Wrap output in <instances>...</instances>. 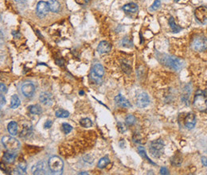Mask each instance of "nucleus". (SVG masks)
Returning <instances> with one entry per match:
<instances>
[{
    "instance_id": "a19ab883",
    "label": "nucleus",
    "mask_w": 207,
    "mask_h": 175,
    "mask_svg": "<svg viewBox=\"0 0 207 175\" xmlns=\"http://www.w3.org/2000/svg\"><path fill=\"white\" fill-rule=\"evenodd\" d=\"M202 164L204 165L205 166H207V158L205 157L202 158Z\"/></svg>"
},
{
    "instance_id": "c85d7f7f",
    "label": "nucleus",
    "mask_w": 207,
    "mask_h": 175,
    "mask_svg": "<svg viewBox=\"0 0 207 175\" xmlns=\"http://www.w3.org/2000/svg\"><path fill=\"white\" fill-rule=\"evenodd\" d=\"M182 162V158L178 155H175L174 158H172V159H171V163L176 166H179L181 165Z\"/></svg>"
},
{
    "instance_id": "9d476101",
    "label": "nucleus",
    "mask_w": 207,
    "mask_h": 175,
    "mask_svg": "<svg viewBox=\"0 0 207 175\" xmlns=\"http://www.w3.org/2000/svg\"><path fill=\"white\" fill-rule=\"evenodd\" d=\"M138 107L144 108V107H147L150 104V99L148 95L145 92H142L137 97V102Z\"/></svg>"
},
{
    "instance_id": "ea45409f",
    "label": "nucleus",
    "mask_w": 207,
    "mask_h": 175,
    "mask_svg": "<svg viewBox=\"0 0 207 175\" xmlns=\"http://www.w3.org/2000/svg\"><path fill=\"white\" fill-rule=\"evenodd\" d=\"M5 104H6L5 97H4V96L1 93V107H3V105H5Z\"/></svg>"
},
{
    "instance_id": "7ed1b4c3",
    "label": "nucleus",
    "mask_w": 207,
    "mask_h": 175,
    "mask_svg": "<svg viewBox=\"0 0 207 175\" xmlns=\"http://www.w3.org/2000/svg\"><path fill=\"white\" fill-rule=\"evenodd\" d=\"M150 153L154 158H159L164 152V143L162 139L154 140L150 143Z\"/></svg>"
},
{
    "instance_id": "412c9836",
    "label": "nucleus",
    "mask_w": 207,
    "mask_h": 175,
    "mask_svg": "<svg viewBox=\"0 0 207 175\" xmlns=\"http://www.w3.org/2000/svg\"><path fill=\"white\" fill-rule=\"evenodd\" d=\"M138 151H139V155H140V156H141V157L143 158L144 159H146L147 161V162H150L151 164L155 165V162H152L151 160L149 158V157L147 156V153H146V151H145L144 147V146H139V147H138Z\"/></svg>"
},
{
    "instance_id": "1a4fd4ad",
    "label": "nucleus",
    "mask_w": 207,
    "mask_h": 175,
    "mask_svg": "<svg viewBox=\"0 0 207 175\" xmlns=\"http://www.w3.org/2000/svg\"><path fill=\"white\" fill-rule=\"evenodd\" d=\"M39 100L42 104L45 105V106H51L54 101L53 95L49 92H42L40 94Z\"/></svg>"
},
{
    "instance_id": "4468645a",
    "label": "nucleus",
    "mask_w": 207,
    "mask_h": 175,
    "mask_svg": "<svg viewBox=\"0 0 207 175\" xmlns=\"http://www.w3.org/2000/svg\"><path fill=\"white\" fill-rule=\"evenodd\" d=\"M115 101L116 103V104L122 107H131V104H130L128 99L124 98V97L122 96L121 94L117 95L116 97H115Z\"/></svg>"
},
{
    "instance_id": "423d86ee",
    "label": "nucleus",
    "mask_w": 207,
    "mask_h": 175,
    "mask_svg": "<svg viewBox=\"0 0 207 175\" xmlns=\"http://www.w3.org/2000/svg\"><path fill=\"white\" fill-rule=\"evenodd\" d=\"M192 48L198 52H202L207 49V38L202 36L194 37L192 42Z\"/></svg>"
},
{
    "instance_id": "39448f33",
    "label": "nucleus",
    "mask_w": 207,
    "mask_h": 175,
    "mask_svg": "<svg viewBox=\"0 0 207 175\" xmlns=\"http://www.w3.org/2000/svg\"><path fill=\"white\" fill-rule=\"evenodd\" d=\"M194 106L200 112H207V97L203 94H197L194 99Z\"/></svg>"
},
{
    "instance_id": "20e7f679",
    "label": "nucleus",
    "mask_w": 207,
    "mask_h": 175,
    "mask_svg": "<svg viewBox=\"0 0 207 175\" xmlns=\"http://www.w3.org/2000/svg\"><path fill=\"white\" fill-rule=\"evenodd\" d=\"M2 143L8 151H16L20 148V143L18 139L11 136H4L2 138Z\"/></svg>"
},
{
    "instance_id": "6ab92c4d",
    "label": "nucleus",
    "mask_w": 207,
    "mask_h": 175,
    "mask_svg": "<svg viewBox=\"0 0 207 175\" xmlns=\"http://www.w3.org/2000/svg\"><path fill=\"white\" fill-rule=\"evenodd\" d=\"M92 71L95 73V74H96V75H97L98 76H100V77H102V76H104V74H105V69H104V67H103L100 64H99V63L95 64L94 66H93V67H92Z\"/></svg>"
},
{
    "instance_id": "f8f14e48",
    "label": "nucleus",
    "mask_w": 207,
    "mask_h": 175,
    "mask_svg": "<svg viewBox=\"0 0 207 175\" xmlns=\"http://www.w3.org/2000/svg\"><path fill=\"white\" fill-rule=\"evenodd\" d=\"M196 124V116L194 113H189L184 120V125L187 129H193Z\"/></svg>"
},
{
    "instance_id": "a878e982",
    "label": "nucleus",
    "mask_w": 207,
    "mask_h": 175,
    "mask_svg": "<svg viewBox=\"0 0 207 175\" xmlns=\"http://www.w3.org/2000/svg\"><path fill=\"white\" fill-rule=\"evenodd\" d=\"M79 123H80V125L82 126V127L84 128H89L91 127H92V122L89 118L82 119V120H80V122H79Z\"/></svg>"
},
{
    "instance_id": "c9c22d12",
    "label": "nucleus",
    "mask_w": 207,
    "mask_h": 175,
    "mask_svg": "<svg viewBox=\"0 0 207 175\" xmlns=\"http://www.w3.org/2000/svg\"><path fill=\"white\" fill-rule=\"evenodd\" d=\"M117 127H118V131H120V133H123V132L126 131V128H125V127L123 126V123H118V124H117Z\"/></svg>"
},
{
    "instance_id": "72a5a7b5",
    "label": "nucleus",
    "mask_w": 207,
    "mask_h": 175,
    "mask_svg": "<svg viewBox=\"0 0 207 175\" xmlns=\"http://www.w3.org/2000/svg\"><path fill=\"white\" fill-rule=\"evenodd\" d=\"M122 45L123 46L125 47H132V42H131V40L129 39L128 37H124L122 41Z\"/></svg>"
},
{
    "instance_id": "4c0bfd02",
    "label": "nucleus",
    "mask_w": 207,
    "mask_h": 175,
    "mask_svg": "<svg viewBox=\"0 0 207 175\" xmlns=\"http://www.w3.org/2000/svg\"><path fill=\"white\" fill-rule=\"evenodd\" d=\"M0 87H1V93L3 94V93H6V91H7V89H6V85L3 83H1L0 84Z\"/></svg>"
},
{
    "instance_id": "f03ea898",
    "label": "nucleus",
    "mask_w": 207,
    "mask_h": 175,
    "mask_svg": "<svg viewBox=\"0 0 207 175\" xmlns=\"http://www.w3.org/2000/svg\"><path fill=\"white\" fill-rule=\"evenodd\" d=\"M48 166L53 174H60L62 173L64 163L61 158L58 156H52L48 161Z\"/></svg>"
},
{
    "instance_id": "49530a36",
    "label": "nucleus",
    "mask_w": 207,
    "mask_h": 175,
    "mask_svg": "<svg viewBox=\"0 0 207 175\" xmlns=\"http://www.w3.org/2000/svg\"><path fill=\"white\" fill-rule=\"evenodd\" d=\"M88 1H89V0H88Z\"/></svg>"
},
{
    "instance_id": "dca6fc26",
    "label": "nucleus",
    "mask_w": 207,
    "mask_h": 175,
    "mask_svg": "<svg viewBox=\"0 0 207 175\" xmlns=\"http://www.w3.org/2000/svg\"><path fill=\"white\" fill-rule=\"evenodd\" d=\"M45 171V163L44 162H38L32 167V173L33 174H42Z\"/></svg>"
},
{
    "instance_id": "2eb2a0df",
    "label": "nucleus",
    "mask_w": 207,
    "mask_h": 175,
    "mask_svg": "<svg viewBox=\"0 0 207 175\" xmlns=\"http://www.w3.org/2000/svg\"><path fill=\"white\" fill-rule=\"evenodd\" d=\"M16 157H17V154L15 151H8L3 154V159L7 163H12L14 162Z\"/></svg>"
},
{
    "instance_id": "a211bd4d",
    "label": "nucleus",
    "mask_w": 207,
    "mask_h": 175,
    "mask_svg": "<svg viewBox=\"0 0 207 175\" xmlns=\"http://www.w3.org/2000/svg\"><path fill=\"white\" fill-rule=\"evenodd\" d=\"M48 4H49L50 11H52V12L56 13V12H58L59 10H60L61 4L57 0H50L48 2Z\"/></svg>"
},
{
    "instance_id": "58836bf2",
    "label": "nucleus",
    "mask_w": 207,
    "mask_h": 175,
    "mask_svg": "<svg viewBox=\"0 0 207 175\" xmlns=\"http://www.w3.org/2000/svg\"><path fill=\"white\" fill-rule=\"evenodd\" d=\"M160 174H169V171L166 167H162L160 169Z\"/></svg>"
},
{
    "instance_id": "473e14b6",
    "label": "nucleus",
    "mask_w": 207,
    "mask_h": 175,
    "mask_svg": "<svg viewBox=\"0 0 207 175\" xmlns=\"http://www.w3.org/2000/svg\"><path fill=\"white\" fill-rule=\"evenodd\" d=\"M160 5H161L160 0H155V2L153 3V4L151 5V8H150V10L152 11H156V10H158V9L159 8Z\"/></svg>"
},
{
    "instance_id": "4be33fe9",
    "label": "nucleus",
    "mask_w": 207,
    "mask_h": 175,
    "mask_svg": "<svg viewBox=\"0 0 207 175\" xmlns=\"http://www.w3.org/2000/svg\"><path fill=\"white\" fill-rule=\"evenodd\" d=\"M169 25H170V29H171V30H172L173 33H178V32L180 31V30H182L181 27H180V26H178V25L175 23V20H174L173 17H171V18L169 19Z\"/></svg>"
},
{
    "instance_id": "79ce46f5",
    "label": "nucleus",
    "mask_w": 207,
    "mask_h": 175,
    "mask_svg": "<svg viewBox=\"0 0 207 175\" xmlns=\"http://www.w3.org/2000/svg\"><path fill=\"white\" fill-rule=\"evenodd\" d=\"M25 0H14V2L15 3H22V2H24Z\"/></svg>"
},
{
    "instance_id": "c756f323",
    "label": "nucleus",
    "mask_w": 207,
    "mask_h": 175,
    "mask_svg": "<svg viewBox=\"0 0 207 175\" xmlns=\"http://www.w3.org/2000/svg\"><path fill=\"white\" fill-rule=\"evenodd\" d=\"M136 122V119L135 118V116L132 115H128L127 117H126L125 123L128 124V126H131L135 124Z\"/></svg>"
},
{
    "instance_id": "cd10ccee",
    "label": "nucleus",
    "mask_w": 207,
    "mask_h": 175,
    "mask_svg": "<svg viewBox=\"0 0 207 175\" xmlns=\"http://www.w3.org/2000/svg\"><path fill=\"white\" fill-rule=\"evenodd\" d=\"M110 162V160L107 157H104L98 162V167L100 169H104L108 163Z\"/></svg>"
},
{
    "instance_id": "e433bc0d",
    "label": "nucleus",
    "mask_w": 207,
    "mask_h": 175,
    "mask_svg": "<svg viewBox=\"0 0 207 175\" xmlns=\"http://www.w3.org/2000/svg\"><path fill=\"white\" fill-rule=\"evenodd\" d=\"M53 125V122L51 120H47L44 124V127L45 129H49L52 127Z\"/></svg>"
},
{
    "instance_id": "ddd939ff",
    "label": "nucleus",
    "mask_w": 207,
    "mask_h": 175,
    "mask_svg": "<svg viewBox=\"0 0 207 175\" xmlns=\"http://www.w3.org/2000/svg\"><path fill=\"white\" fill-rule=\"evenodd\" d=\"M112 46L108 42H105V41H102L100 42V44L98 45L97 46V52L100 53V54H104V53H107L111 51Z\"/></svg>"
},
{
    "instance_id": "a18cd8bd",
    "label": "nucleus",
    "mask_w": 207,
    "mask_h": 175,
    "mask_svg": "<svg viewBox=\"0 0 207 175\" xmlns=\"http://www.w3.org/2000/svg\"><path fill=\"white\" fill-rule=\"evenodd\" d=\"M175 1H176V2H178V1H179V0H175Z\"/></svg>"
},
{
    "instance_id": "0eeeda50",
    "label": "nucleus",
    "mask_w": 207,
    "mask_h": 175,
    "mask_svg": "<svg viewBox=\"0 0 207 175\" xmlns=\"http://www.w3.org/2000/svg\"><path fill=\"white\" fill-rule=\"evenodd\" d=\"M194 15L195 18L200 23L204 24L207 22V7L202 6H198L195 9L194 11Z\"/></svg>"
},
{
    "instance_id": "bb28decb",
    "label": "nucleus",
    "mask_w": 207,
    "mask_h": 175,
    "mask_svg": "<svg viewBox=\"0 0 207 175\" xmlns=\"http://www.w3.org/2000/svg\"><path fill=\"white\" fill-rule=\"evenodd\" d=\"M55 115L58 118H68L69 116V112L66 110L59 109L56 112Z\"/></svg>"
},
{
    "instance_id": "6e6552de",
    "label": "nucleus",
    "mask_w": 207,
    "mask_h": 175,
    "mask_svg": "<svg viewBox=\"0 0 207 175\" xmlns=\"http://www.w3.org/2000/svg\"><path fill=\"white\" fill-rule=\"evenodd\" d=\"M49 11H50V7H49L48 3L44 1L38 2L37 4V7H36V14L38 17H39L40 18H44L45 16L47 14Z\"/></svg>"
},
{
    "instance_id": "393cba45",
    "label": "nucleus",
    "mask_w": 207,
    "mask_h": 175,
    "mask_svg": "<svg viewBox=\"0 0 207 175\" xmlns=\"http://www.w3.org/2000/svg\"><path fill=\"white\" fill-rule=\"evenodd\" d=\"M30 113H31L33 115H40L42 113V108L38 105H31L28 107Z\"/></svg>"
},
{
    "instance_id": "f3484780",
    "label": "nucleus",
    "mask_w": 207,
    "mask_h": 175,
    "mask_svg": "<svg viewBox=\"0 0 207 175\" xmlns=\"http://www.w3.org/2000/svg\"><path fill=\"white\" fill-rule=\"evenodd\" d=\"M138 9H139L138 5L133 3L126 4L123 6V11L126 13H136L138 11Z\"/></svg>"
},
{
    "instance_id": "9b49d317",
    "label": "nucleus",
    "mask_w": 207,
    "mask_h": 175,
    "mask_svg": "<svg viewBox=\"0 0 207 175\" xmlns=\"http://www.w3.org/2000/svg\"><path fill=\"white\" fill-rule=\"evenodd\" d=\"M22 91L26 97H31L34 94L35 91V86L32 83L27 82L22 86Z\"/></svg>"
},
{
    "instance_id": "aec40b11",
    "label": "nucleus",
    "mask_w": 207,
    "mask_h": 175,
    "mask_svg": "<svg viewBox=\"0 0 207 175\" xmlns=\"http://www.w3.org/2000/svg\"><path fill=\"white\" fill-rule=\"evenodd\" d=\"M7 131L11 135L15 136L18 133V123L14 121L11 122L7 126Z\"/></svg>"
},
{
    "instance_id": "37998d69",
    "label": "nucleus",
    "mask_w": 207,
    "mask_h": 175,
    "mask_svg": "<svg viewBox=\"0 0 207 175\" xmlns=\"http://www.w3.org/2000/svg\"><path fill=\"white\" fill-rule=\"evenodd\" d=\"M78 174H89L87 172H80Z\"/></svg>"
},
{
    "instance_id": "7c9ffc66",
    "label": "nucleus",
    "mask_w": 207,
    "mask_h": 175,
    "mask_svg": "<svg viewBox=\"0 0 207 175\" xmlns=\"http://www.w3.org/2000/svg\"><path fill=\"white\" fill-rule=\"evenodd\" d=\"M61 127H62V131L65 134H69L70 133L71 131H72V130H73V127H72V126L69 125V123H63L62 126H61Z\"/></svg>"
},
{
    "instance_id": "2f4dec72",
    "label": "nucleus",
    "mask_w": 207,
    "mask_h": 175,
    "mask_svg": "<svg viewBox=\"0 0 207 175\" xmlns=\"http://www.w3.org/2000/svg\"><path fill=\"white\" fill-rule=\"evenodd\" d=\"M91 79L92 80V81H94L95 83H97V84H100V83H101V81H102V80H101V78L102 77H100V76H98L97 75H96L93 72H91Z\"/></svg>"
},
{
    "instance_id": "f257e3e1",
    "label": "nucleus",
    "mask_w": 207,
    "mask_h": 175,
    "mask_svg": "<svg viewBox=\"0 0 207 175\" xmlns=\"http://www.w3.org/2000/svg\"><path fill=\"white\" fill-rule=\"evenodd\" d=\"M160 56L161 58L158 57V59L164 66L177 71L180 70L182 68V61L178 58L167 54H160Z\"/></svg>"
},
{
    "instance_id": "c03bdc74",
    "label": "nucleus",
    "mask_w": 207,
    "mask_h": 175,
    "mask_svg": "<svg viewBox=\"0 0 207 175\" xmlns=\"http://www.w3.org/2000/svg\"><path fill=\"white\" fill-rule=\"evenodd\" d=\"M79 94L83 95V94H84V91H80V92H79Z\"/></svg>"
},
{
    "instance_id": "f704fd0d",
    "label": "nucleus",
    "mask_w": 207,
    "mask_h": 175,
    "mask_svg": "<svg viewBox=\"0 0 207 175\" xmlns=\"http://www.w3.org/2000/svg\"><path fill=\"white\" fill-rule=\"evenodd\" d=\"M26 167H27V166H26V162H22L19 163V171H20V173H21V174H25V172H26Z\"/></svg>"
},
{
    "instance_id": "5701e85b",
    "label": "nucleus",
    "mask_w": 207,
    "mask_h": 175,
    "mask_svg": "<svg viewBox=\"0 0 207 175\" xmlns=\"http://www.w3.org/2000/svg\"><path fill=\"white\" fill-rule=\"evenodd\" d=\"M21 104V101H20V99L19 98V97L17 95H13L12 97H11V107L13 108V109H15L17 107H19V105Z\"/></svg>"
},
{
    "instance_id": "b1692460",
    "label": "nucleus",
    "mask_w": 207,
    "mask_h": 175,
    "mask_svg": "<svg viewBox=\"0 0 207 175\" xmlns=\"http://www.w3.org/2000/svg\"><path fill=\"white\" fill-rule=\"evenodd\" d=\"M32 134V128L30 127L29 126H26L22 129V131L21 132V135H20V137L21 138H23V139H26L30 136Z\"/></svg>"
}]
</instances>
